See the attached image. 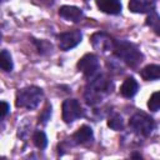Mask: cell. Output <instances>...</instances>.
I'll return each instance as SVG.
<instances>
[{"label": "cell", "mask_w": 160, "mask_h": 160, "mask_svg": "<svg viewBox=\"0 0 160 160\" xmlns=\"http://www.w3.org/2000/svg\"><path fill=\"white\" fill-rule=\"evenodd\" d=\"M78 69L85 76L92 78L98 74L99 70V59L94 54H86L78 61Z\"/></svg>", "instance_id": "6"}, {"label": "cell", "mask_w": 160, "mask_h": 160, "mask_svg": "<svg viewBox=\"0 0 160 160\" xmlns=\"http://www.w3.org/2000/svg\"><path fill=\"white\" fill-rule=\"evenodd\" d=\"M44 99V92L38 86H26L20 89L16 92V106L28 109V110H34L38 108L40 101Z\"/></svg>", "instance_id": "3"}, {"label": "cell", "mask_w": 160, "mask_h": 160, "mask_svg": "<svg viewBox=\"0 0 160 160\" xmlns=\"http://www.w3.org/2000/svg\"><path fill=\"white\" fill-rule=\"evenodd\" d=\"M10 110V106L6 101H1V119H4Z\"/></svg>", "instance_id": "21"}, {"label": "cell", "mask_w": 160, "mask_h": 160, "mask_svg": "<svg viewBox=\"0 0 160 160\" xmlns=\"http://www.w3.org/2000/svg\"><path fill=\"white\" fill-rule=\"evenodd\" d=\"M148 109L150 111H158L160 109V91L151 94L148 100Z\"/></svg>", "instance_id": "19"}, {"label": "cell", "mask_w": 160, "mask_h": 160, "mask_svg": "<svg viewBox=\"0 0 160 160\" xmlns=\"http://www.w3.org/2000/svg\"><path fill=\"white\" fill-rule=\"evenodd\" d=\"M92 139V129L88 125L80 126L74 134H72V140L76 144H85Z\"/></svg>", "instance_id": "13"}, {"label": "cell", "mask_w": 160, "mask_h": 160, "mask_svg": "<svg viewBox=\"0 0 160 160\" xmlns=\"http://www.w3.org/2000/svg\"><path fill=\"white\" fill-rule=\"evenodd\" d=\"M108 126H109L110 129L115 130V131L122 130V129H124V120H122L121 115H119V114H116V112L111 114V115L109 116V119H108Z\"/></svg>", "instance_id": "16"}, {"label": "cell", "mask_w": 160, "mask_h": 160, "mask_svg": "<svg viewBox=\"0 0 160 160\" xmlns=\"http://www.w3.org/2000/svg\"><path fill=\"white\" fill-rule=\"evenodd\" d=\"M146 25L156 34L160 36V16L158 15V12L155 10H151L146 18Z\"/></svg>", "instance_id": "15"}, {"label": "cell", "mask_w": 160, "mask_h": 160, "mask_svg": "<svg viewBox=\"0 0 160 160\" xmlns=\"http://www.w3.org/2000/svg\"><path fill=\"white\" fill-rule=\"evenodd\" d=\"M138 89H139L138 81L132 76H129L121 84V86H120V94L124 98H132L138 92Z\"/></svg>", "instance_id": "12"}, {"label": "cell", "mask_w": 160, "mask_h": 160, "mask_svg": "<svg viewBox=\"0 0 160 160\" xmlns=\"http://www.w3.org/2000/svg\"><path fill=\"white\" fill-rule=\"evenodd\" d=\"M112 51L120 60H122L125 64H128L131 68L139 65L144 58L141 51L134 44L126 40H115Z\"/></svg>", "instance_id": "2"}, {"label": "cell", "mask_w": 160, "mask_h": 160, "mask_svg": "<svg viewBox=\"0 0 160 160\" xmlns=\"http://www.w3.org/2000/svg\"><path fill=\"white\" fill-rule=\"evenodd\" d=\"M129 10L136 14H145L154 10L151 0H129Z\"/></svg>", "instance_id": "11"}, {"label": "cell", "mask_w": 160, "mask_h": 160, "mask_svg": "<svg viewBox=\"0 0 160 160\" xmlns=\"http://www.w3.org/2000/svg\"><path fill=\"white\" fill-rule=\"evenodd\" d=\"M111 88H112L111 81L105 75L96 74L95 76L91 78L90 84L86 88V91H85L86 102L94 105V104L101 101V99L111 91Z\"/></svg>", "instance_id": "1"}, {"label": "cell", "mask_w": 160, "mask_h": 160, "mask_svg": "<svg viewBox=\"0 0 160 160\" xmlns=\"http://www.w3.org/2000/svg\"><path fill=\"white\" fill-rule=\"evenodd\" d=\"M61 110H62V120L68 124L75 121L79 118H81L82 114H84L82 108H81L80 102L76 99H66L62 102Z\"/></svg>", "instance_id": "5"}, {"label": "cell", "mask_w": 160, "mask_h": 160, "mask_svg": "<svg viewBox=\"0 0 160 160\" xmlns=\"http://www.w3.org/2000/svg\"><path fill=\"white\" fill-rule=\"evenodd\" d=\"M140 75L146 81L158 80V79H160V65H156V64L146 65L145 68L141 69Z\"/></svg>", "instance_id": "14"}, {"label": "cell", "mask_w": 160, "mask_h": 160, "mask_svg": "<svg viewBox=\"0 0 160 160\" xmlns=\"http://www.w3.org/2000/svg\"><path fill=\"white\" fill-rule=\"evenodd\" d=\"M131 158H141V155L140 154H132Z\"/></svg>", "instance_id": "22"}, {"label": "cell", "mask_w": 160, "mask_h": 160, "mask_svg": "<svg viewBox=\"0 0 160 160\" xmlns=\"http://www.w3.org/2000/svg\"><path fill=\"white\" fill-rule=\"evenodd\" d=\"M59 15L68 20V21H72V22H78L84 18V12L81 9L76 8V6H71V5H64L59 9Z\"/></svg>", "instance_id": "9"}, {"label": "cell", "mask_w": 160, "mask_h": 160, "mask_svg": "<svg viewBox=\"0 0 160 160\" xmlns=\"http://www.w3.org/2000/svg\"><path fill=\"white\" fill-rule=\"evenodd\" d=\"M90 42L94 49L99 51H110L114 48L115 40L105 32H95L90 38Z\"/></svg>", "instance_id": "8"}, {"label": "cell", "mask_w": 160, "mask_h": 160, "mask_svg": "<svg viewBox=\"0 0 160 160\" xmlns=\"http://www.w3.org/2000/svg\"><path fill=\"white\" fill-rule=\"evenodd\" d=\"M81 32L79 30H72V31H66L61 32L58 35V41H59V48L64 51H68L76 45L81 42Z\"/></svg>", "instance_id": "7"}, {"label": "cell", "mask_w": 160, "mask_h": 160, "mask_svg": "<svg viewBox=\"0 0 160 160\" xmlns=\"http://www.w3.org/2000/svg\"><path fill=\"white\" fill-rule=\"evenodd\" d=\"M32 140H34L35 146H36L38 149H40V150L45 149L46 145H48V138H46V135H45L44 131H40V130L35 131V134H34V136H32Z\"/></svg>", "instance_id": "18"}, {"label": "cell", "mask_w": 160, "mask_h": 160, "mask_svg": "<svg viewBox=\"0 0 160 160\" xmlns=\"http://www.w3.org/2000/svg\"><path fill=\"white\" fill-rule=\"evenodd\" d=\"M129 125L136 134H139L141 136H149L155 129V122H154L152 118H150L148 114L141 112V111L135 112L130 118Z\"/></svg>", "instance_id": "4"}, {"label": "cell", "mask_w": 160, "mask_h": 160, "mask_svg": "<svg viewBox=\"0 0 160 160\" xmlns=\"http://www.w3.org/2000/svg\"><path fill=\"white\" fill-rule=\"evenodd\" d=\"M50 116H51V105H46V108L42 110V112L40 114L39 116V121H41L42 124L48 122V120H50Z\"/></svg>", "instance_id": "20"}, {"label": "cell", "mask_w": 160, "mask_h": 160, "mask_svg": "<svg viewBox=\"0 0 160 160\" xmlns=\"http://www.w3.org/2000/svg\"><path fill=\"white\" fill-rule=\"evenodd\" d=\"M96 5L105 14L118 15L121 12V2L119 0H96Z\"/></svg>", "instance_id": "10"}, {"label": "cell", "mask_w": 160, "mask_h": 160, "mask_svg": "<svg viewBox=\"0 0 160 160\" xmlns=\"http://www.w3.org/2000/svg\"><path fill=\"white\" fill-rule=\"evenodd\" d=\"M0 66L4 71H11L14 68L11 55L8 52V50H1L0 54Z\"/></svg>", "instance_id": "17"}]
</instances>
